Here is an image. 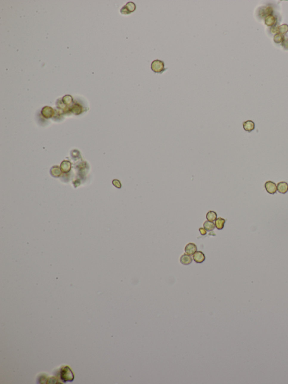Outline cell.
<instances>
[{
    "instance_id": "6da1fadb",
    "label": "cell",
    "mask_w": 288,
    "mask_h": 384,
    "mask_svg": "<svg viewBox=\"0 0 288 384\" xmlns=\"http://www.w3.org/2000/svg\"><path fill=\"white\" fill-rule=\"evenodd\" d=\"M150 68L154 73L158 75L162 74L168 70V68L165 67L164 61L159 59H155L151 62Z\"/></svg>"
},
{
    "instance_id": "7a4b0ae2",
    "label": "cell",
    "mask_w": 288,
    "mask_h": 384,
    "mask_svg": "<svg viewBox=\"0 0 288 384\" xmlns=\"http://www.w3.org/2000/svg\"><path fill=\"white\" fill-rule=\"evenodd\" d=\"M136 9V6L133 2H128L126 5L123 6L121 10L120 13L123 15H129L131 13H134Z\"/></svg>"
},
{
    "instance_id": "3957f363",
    "label": "cell",
    "mask_w": 288,
    "mask_h": 384,
    "mask_svg": "<svg viewBox=\"0 0 288 384\" xmlns=\"http://www.w3.org/2000/svg\"><path fill=\"white\" fill-rule=\"evenodd\" d=\"M61 377L65 381H71L73 380V374L69 367H66L61 371Z\"/></svg>"
},
{
    "instance_id": "277c9868",
    "label": "cell",
    "mask_w": 288,
    "mask_h": 384,
    "mask_svg": "<svg viewBox=\"0 0 288 384\" xmlns=\"http://www.w3.org/2000/svg\"><path fill=\"white\" fill-rule=\"evenodd\" d=\"M264 187L266 191L270 195H274L277 192V185L273 181H267L264 184Z\"/></svg>"
},
{
    "instance_id": "5b68a950",
    "label": "cell",
    "mask_w": 288,
    "mask_h": 384,
    "mask_svg": "<svg viewBox=\"0 0 288 384\" xmlns=\"http://www.w3.org/2000/svg\"><path fill=\"white\" fill-rule=\"evenodd\" d=\"M197 251V246L193 243H189L185 248V252L186 254L193 255Z\"/></svg>"
},
{
    "instance_id": "8992f818",
    "label": "cell",
    "mask_w": 288,
    "mask_h": 384,
    "mask_svg": "<svg viewBox=\"0 0 288 384\" xmlns=\"http://www.w3.org/2000/svg\"><path fill=\"white\" fill-rule=\"evenodd\" d=\"M193 259L195 263L200 264L203 263L205 260V255L202 251H196L193 255Z\"/></svg>"
},
{
    "instance_id": "52a82bcc",
    "label": "cell",
    "mask_w": 288,
    "mask_h": 384,
    "mask_svg": "<svg viewBox=\"0 0 288 384\" xmlns=\"http://www.w3.org/2000/svg\"><path fill=\"white\" fill-rule=\"evenodd\" d=\"M277 190L281 194H286L288 192V184L287 182L281 181L277 185Z\"/></svg>"
},
{
    "instance_id": "ba28073f",
    "label": "cell",
    "mask_w": 288,
    "mask_h": 384,
    "mask_svg": "<svg viewBox=\"0 0 288 384\" xmlns=\"http://www.w3.org/2000/svg\"><path fill=\"white\" fill-rule=\"evenodd\" d=\"M42 115L46 118H50L53 116L54 115V111L53 109L49 107H45L42 110Z\"/></svg>"
},
{
    "instance_id": "9c48e42d",
    "label": "cell",
    "mask_w": 288,
    "mask_h": 384,
    "mask_svg": "<svg viewBox=\"0 0 288 384\" xmlns=\"http://www.w3.org/2000/svg\"><path fill=\"white\" fill-rule=\"evenodd\" d=\"M272 11H273L272 7L271 6H267L264 8L261 9V10L259 11V15L262 18H263L264 16H266V18L269 15H271Z\"/></svg>"
},
{
    "instance_id": "30bf717a",
    "label": "cell",
    "mask_w": 288,
    "mask_h": 384,
    "mask_svg": "<svg viewBox=\"0 0 288 384\" xmlns=\"http://www.w3.org/2000/svg\"><path fill=\"white\" fill-rule=\"evenodd\" d=\"M243 125V128L244 130L247 131V132H248L252 131L255 129V124H254V122H253L252 121H250V120H248V121H247L244 122Z\"/></svg>"
},
{
    "instance_id": "8fae6325",
    "label": "cell",
    "mask_w": 288,
    "mask_h": 384,
    "mask_svg": "<svg viewBox=\"0 0 288 384\" xmlns=\"http://www.w3.org/2000/svg\"><path fill=\"white\" fill-rule=\"evenodd\" d=\"M179 261H180V263L182 265H189L192 263L193 259L190 256V255H189L188 254H184L181 256Z\"/></svg>"
},
{
    "instance_id": "7c38bea8",
    "label": "cell",
    "mask_w": 288,
    "mask_h": 384,
    "mask_svg": "<svg viewBox=\"0 0 288 384\" xmlns=\"http://www.w3.org/2000/svg\"><path fill=\"white\" fill-rule=\"evenodd\" d=\"M71 163L68 161H64L60 165V169L62 172L64 173H68L71 169Z\"/></svg>"
},
{
    "instance_id": "4fadbf2b",
    "label": "cell",
    "mask_w": 288,
    "mask_h": 384,
    "mask_svg": "<svg viewBox=\"0 0 288 384\" xmlns=\"http://www.w3.org/2000/svg\"><path fill=\"white\" fill-rule=\"evenodd\" d=\"M225 223H226V220L222 218H219L215 220V226L217 229H223Z\"/></svg>"
},
{
    "instance_id": "5bb4252c",
    "label": "cell",
    "mask_w": 288,
    "mask_h": 384,
    "mask_svg": "<svg viewBox=\"0 0 288 384\" xmlns=\"http://www.w3.org/2000/svg\"><path fill=\"white\" fill-rule=\"evenodd\" d=\"M276 22V18L273 15H269L265 19V24L267 26H272Z\"/></svg>"
},
{
    "instance_id": "9a60e30c",
    "label": "cell",
    "mask_w": 288,
    "mask_h": 384,
    "mask_svg": "<svg viewBox=\"0 0 288 384\" xmlns=\"http://www.w3.org/2000/svg\"><path fill=\"white\" fill-rule=\"evenodd\" d=\"M203 226L204 228L207 231H209V232L212 231L214 229V228L216 227L215 224H214L212 221H210L208 220H207V221H205L204 223Z\"/></svg>"
},
{
    "instance_id": "2e32d148",
    "label": "cell",
    "mask_w": 288,
    "mask_h": 384,
    "mask_svg": "<svg viewBox=\"0 0 288 384\" xmlns=\"http://www.w3.org/2000/svg\"><path fill=\"white\" fill-rule=\"evenodd\" d=\"M217 213L213 211H209L206 215V218L207 220L212 221V222L217 219Z\"/></svg>"
},
{
    "instance_id": "e0dca14e",
    "label": "cell",
    "mask_w": 288,
    "mask_h": 384,
    "mask_svg": "<svg viewBox=\"0 0 288 384\" xmlns=\"http://www.w3.org/2000/svg\"><path fill=\"white\" fill-rule=\"evenodd\" d=\"M51 174L54 177H59L61 175L62 171L58 166H54L52 167L51 169Z\"/></svg>"
},
{
    "instance_id": "ac0fdd59",
    "label": "cell",
    "mask_w": 288,
    "mask_h": 384,
    "mask_svg": "<svg viewBox=\"0 0 288 384\" xmlns=\"http://www.w3.org/2000/svg\"><path fill=\"white\" fill-rule=\"evenodd\" d=\"M274 42L276 44H280L281 42H283L284 40V37L283 35L280 33H277L276 35H275L274 38H273Z\"/></svg>"
},
{
    "instance_id": "d6986e66",
    "label": "cell",
    "mask_w": 288,
    "mask_h": 384,
    "mask_svg": "<svg viewBox=\"0 0 288 384\" xmlns=\"http://www.w3.org/2000/svg\"><path fill=\"white\" fill-rule=\"evenodd\" d=\"M288 32V25L287 24H283L278 27V32L281 35H284Z\"/></svg>"
},
{
    "instance_id": "ffe728a7",
    "label": "cell",
    "mask_w": 288,
    "mask_h": 384,
    "mask_svg": "<svg viewBox=\"0 0 288 384\" xmlns=\"http://www.w3.org/2000/svg\"><path fill=\"white\" fill-rule=\"evenodd\" d=\"M81 110H82V108H81L80 106L78 105H75L73 107V108L72 109V112L73 113H75V114H76V115L80 114V113L81 112Z\"/></svg>"
},
{
    "instance_id": "44dd1931",
    "label": "cell",
    "mask_w": 288,
    "mask_h": 384,
    "mask_svg": "<svg viewBox=\"0 0 288 384\" xmlns=\"http://www.w3.org/2000/svg\"><path fill=\"white\" fill-rule=\"evenodd\" d=\"M63 101L66 104H70L72 101V98L70 96H65L63 98Z\"/></svg>"
},
{
    "instance_id": "7402d4cb",
    "label": "cell",
    "mask_w": 288,
    "mask_h": 384,
    "mask_svg": "<svg viewBox=\"0 0 288 384\" xmlns=\"http://www.w3.org/2000/svg\"><path fill=\"white\" fill-rule=\"evenodd\" d=\"M113 184L114 185V186H115L116 188H119V189L121 188V187H122V184H121V183H120V181L118 180H113Z\"/></svg>"
},
{
    "instance_id": "603a6c76",
    "label": "cell",
    "mask_w": 288,
    "mask_h": 384,
    "mask_svg": "<svg viewBox=\"0 0 288 384\" xmlns=\"http://www.w3.org/2000/svg\"><path fill=\"white\" fill-rule=\"evenodd\" d=\"M282 46L283 47L285 50H288V38L284 40L282 44Z\"/></svg>"
},
{
    "instance_id": "cb8c5ba5",
    "label": "cell",
    "mask_w": 288,
    "mask_h": 384,
    "mask_svg": "<svg viewBox=\"0 0 288 384\" xmlns=\"http://www.w3.org/2000/svg\"><path fill=\"white\" fill-rule=\"evenodd\" d=\"M199 232H200L201 235H204L207 234V230L205 229L204 228H200L199 229Z\"/></svg>"
},
{
    "instance_id": "d4e9b609",
    "label": "cell",
    "mask_w": 288,
    "mask_h": 384,
    "mask_svg": "<svg viewBox=\"0 0 288 384\" xmlns=\"http://www.w3.org/2000/svg\"><path fill=\"white\" fill-rule=\"evenodd\" d=\"M278 27H273L271 30V32L272 33H276L277 32H278Z\"/></svg>"
}]
</instances>
